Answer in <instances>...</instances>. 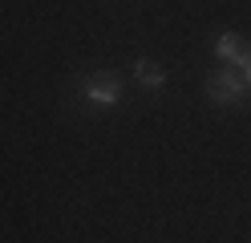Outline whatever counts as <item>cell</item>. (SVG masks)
<instances>
[{"label": "cell", "mask_w": 251, "mask_h": 243, "mask_svg": "<svg viewBox=\"0 0 251 243\" xmlns=\"http://www.w3.org/2000/svg\"><path fill=\"white\" fill-rule=\"evenodd\" d=\"M243 69H247V85H251V53H247V61H243Z\"/></svg>", "instance_id": "cell-5"}, {"label": "cell", "mask_w": 251, "mask_h": 243, "mask_svg": "<svg viewBox=\"0 0 251 243\" xmlns=\"http://www.w3.org/2000/svg\"><path fill=\"white\" fill-rule=\"evenodd\" d=\"M134 81H138L146 93H162V89H166V69L142 57V61H134Z\"/></svg>", "instance_id": "cell-3"}, {"label": "cell", "mask_w": 251, "mask_h": 243, "mask_svg": "<svg viewBox=\"0 0 251 243\" xmlns=\"http://www.w3.org/2000/svg\"><path fill=\"white\" fill-rule=\"evenodd\" d=\"M215 57L223 65H243L247 61V49H243V41L235 37V32H223V37H215Z\"/></svg>", "instance_id": "cell-4"}, {"label": "cell", "mask_w": 251, "mask_h": 243, "mask_svg": "<svg viewBox=\"0 0 251 243\" xmlns=\"http://www.w3.org/2000/svg\"><path fill=\"white\" fill-rule=\"evenodd\" d=\"M207 97H211L215 106H243V102H247V85H243L239 73L215 69V73L207 77Z\"/></svg>", "instance_id": "cell-2"}, {"label": "cell", "mask_w": 251, "mask_h": 243, "mask_svg": "<svg viewBox=\"0 0 251 243\" xmlns=\"http://www.w3.org/2000/svg\"><path fill=\"white\" fill-rule=\"evenodd\" d=\"M77 93L89 109H114L122 102V77L118 73H89L77 81Z\"/></svg>", "instance_id": "cell-1"}]
</instances>
